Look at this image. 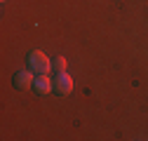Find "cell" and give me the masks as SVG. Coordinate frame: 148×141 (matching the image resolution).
Listing matches in <instances>:
<instances>
[{
    "instance_id": "obj_2",
    "label": "cell",
    "mask_w": 148,
    "mask_h": 141,
    "mask_svg": "<svg viewBox=\"0 0 148 141\" xmlns=\"http://www.w3.org/2000/svg\"><path fill=\"white\" fill-rule=\"evenodd\" d=\"M52 92L54 94H59V97H68L71 92H73V80H71V75L66 73H57L52 78Z\"/></svg>"
},
{
    "instance_id": "obj_3",
    "label": "cell",
    "mask_w": 148,
    "mask_h": 141,
    "mask_svg": "<svg viewBox=\"0 0 148 141\" xmlns=\"http://www.w3.org/2000/svg\"><path fill=\"white\" fill-rule=\"evenodd\" d=\"M35 73H31V70H21V73H14V78H12V85L16 87V90H31L33 87V78Z\"/></svg>"
},
{
    "instance_id": "obj_5",
    "label": "cell",
    "mask_w": 148,
    "mask_h": 141,
    "mask_svg": "<svg viewBox=\"0 0 148 141\" xmlns=\"http://www.w3.org/2000/svg\"><path fill=\"white\" fill-rule=\"evenodd\" d=\"M52 70H54V73H64V70H66V59L64 57H54L52 59Z\"/></svg>"
},
{
    "instance_id": "obj_4",
    "label": "cell",
    "mask_w": 148,
    "mask_h": 141,
    "mask_svg": "<svg viewBox=\"0 0 148 141\" xmlns=\"http://www.w3.org/2000/svg\"><path fill=\"white\" fill-rule=\"evenodd\" d=\"M33 92L40 94V97L49 94V92H52V78H47V73H45V75H38V78L33 80Z\"/></svg>"
},
{
    "instance_id": "obj_1",
    "label": "cell",
    "mask_w": 148,
    "mask_h": 141,
    "mask_svg": "<svg viewBox=\"0 0 148 141\" xmlns=\"http://www.w3.org/2000/svg\"><path fill=\"white\" fill-rule=\"evenodd\" d=\"M26 64H28V70L35 73V75H45V73H49V68H52V61L42 54V52H38V49H33V52L26 54Z\"/></svg>"
}]
</instances>
